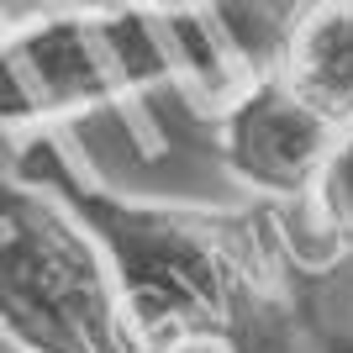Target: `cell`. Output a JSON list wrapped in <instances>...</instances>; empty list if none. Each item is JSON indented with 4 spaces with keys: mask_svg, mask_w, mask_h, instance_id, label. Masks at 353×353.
<instances>
[{
    "mask_svg": "<svg viewBox=\"0 0 353 353\" xmlns=\"http://www.w3.org/2000/svg\"><path fill=\"white\" fill-rule=\"evenodd\" d=\"M274 69L322 117L353 121V0H295L280 27Z\"/></svg>",
    "mask_w": 353,
    "mask_h": 353,
    "instance_id": "5b68a950",
    "label": "cell"
},
{
    "mask_svg": "<svg viewBox=\"0 0 353 353\" xmlns=\"http://www.w3.org/2000/svg\"><path fill=\"white\" fill-rule=\"evenodd\" d=\"M322 353H353V327H348V332H327Z\"/></svg>",
    "mask_w": 353,
    "mask_h": 353,
    "instance_id": "ba28073f",
    "label": "cell"
},
{
    "mask_svg": "<svg viewBox=\"0 0 353 353\" xmlns=\"http://www.w3.org/2000/svg\"><path fill=\"white\" fill-rule=\"evenodd\" d=\"M211 117L227 179L274 211L301 206L311 195L338 137V121L322 117L274 63H253V74Z\"/></svg>",
    "mask_w": 353,
    "mask_h": 353,
    "instance_id": "277c9868",
    "label": "cell"
},
{
    "mask_svg": "<svg viewBox=\"0 0 353 353\" xmlns=\"http://www.w3.org/2000/svg\"><path fill=\"white\" fill-rule=\"evenodd\" d=\"M143 11H227V0H127Z\"/></svg>",
    "mask_w": 353,
    "mask_h": 353,
    "instance_id": "52a82bcc",
    "label": "cell"
},
{
    "mask_svg": "<svg viewBox=\"0 0 353 353\" xmlns=\"http://www.w3.org/2000/svg\"><path fill=\"white\" fill-rule=\"evenodd\" d=\"M11 174L79 216L143 353H306L311 264L285 211L127 195L90 174L63 132L16 137Z\"/></svg>",
    "mask_w": 353,
    "mask_h": 353,
    "instance_id": "6da1fadb",
    "label": "cell"
},
{
    "mask_svg": "<svg viewBox=\"0 0 353 353\" xmlns=\"http://www.w3.org/2000/svg\"><path fill=\"white\" fill-rule=\"evenodd\" d=\"M0 338L11 353H143L95 237L11 169L0 174Z\"/></svg>",
    "mask_w": 353,
    "mask_h": 353,
    "instance_id": "3957f363",
    "label": "cell"
},
{
    "mask_svg": "<svg viewBox=\"0 0 353 353\" xmlns=\"http://www.w3.org/2000/svg\"><path fill=\"white\" fill-rule=\"evenodd\" d=\"M311 227L322 232L332 259H353V121H343L332 137L322 174L311 185Z\"/></svg>",
    "mask_w": 353,
    "mask_h": 353,
    "instance_id": "8992f818",
    "label": "cell"
},
{
    "mask_svg": "<svg viewBox=\"0 0 353 353\" xmlns=\"http://www.w3.org/2000/svg\"><path fill=\"white\" fill-rule=\"evenodd\" d=\"M253 59L227 11H143L127 0H69L0 32V132H59L90 111H127L185 90L216 111Z\"/></svg>",
    "mask_w": 353,
    "mask_h": 353,
    "instance_id": "7a4b0ae2",
    "label": "cell"
},
{
    "mask_svg": "<svg viewBox=\"0 0 353 353\" xmlns=\"http://www.w3.org/2000/svg\"><path fill=\"white\" fill-rule=\"evenodd\" d=\"M0 6H16V0H0ZM21 6H69V0H21Z\"/></svg>",
    "mask_w": 353,
    "mask_h": 353,
    "instance_id": "9c48e42d",
    "label": "cell"
}]
</instances>
